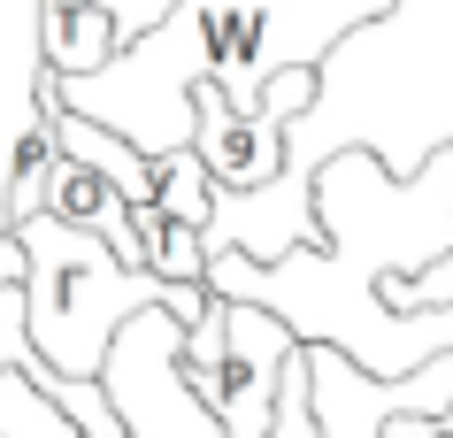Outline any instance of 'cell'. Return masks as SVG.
I'll return each mask as SVG.
<instances>
[{"mask_svg":"<svg viewBox=\"0 0 453 438\" xmlns=\"http://www.w3.org/2000/svg\"><path fill=\"white\" fill-rule=\"evenodd\" d=\"M100 8L116 16V31H123V39H139V31H154V24H162L177 0H100Z\"/></svg>","mask_w":453,"mask_h":438,"instance_id":"cell-9","label":"cell"},{"mask_svg":"<svg viewBox=\"0 0 453 438\" xmlns=\"http://www.w3.org/2000/svg\"><path fill=\"white\" fill-rule=\"evenodd\" d=\"M47 170H54V123H47V108L24 123V139H16V177H8V223H24V216H39V200H47ZM0 223V231H8Z\"/></svg>","mask_w":453,"mask_h":438,"instance_id":"cell-6","label":"cell"},{"mask_svg":"<svg viewBox=\"0 0 453 438\" xmlns=\"http://www.w3.org/2000/svg\"><path fill=\"white\" fill-rule=\"evenodd\" d=\"M8 239L24 246V331L70 385H100L123 323L146 308H162L177 323L208 316V285H162V277L116 262L108 239L62 216H24L8 223Z\"/></svg>","mask_w":453,"mask_h":438,"instance_id":"cell-1","label":"cell"},{"mask_svg":"<svg viewBox=\"0 0 453 438\" xmlns=\"http://www.w3.org/2000/svg\"><path fill=\"white\" fill-rule=\"evenodd\" d=\"M39 47H47V77H93L108 70L131 39L100 0H39Z\"/></svg>","mask_w":453,"mask_h":438,"instance_id":"cell-4","label":"cell"},{"mask_svg":"<svg viewBox=\"0 0 453 438\" xmlns=\"http://www.w3.org/2000/svg\"><path fill=\"white\" fill-rule=\"evenodd\" d=\"M154 208H162V216H177L185 231H200V223H208L215 177L200 170V154H192V146H177V154H162V162H154Z\"/></svg>","mask_w":453,"mask_h":438,"instance_id":"cell-5","label":"cell"},{"mask_svg":"<svg viewBox=\"0 0 453 438\" xmlns=\"http://www.w3.org/2000/svg\"><path fill=\"white\" fill-rule=\"evenodd\" d=\"M0 438H85V431L54 400H39L16 369H0Z\"/></svg>","mask_w":453,"mask_h":438,"instance_id":"cell-7","label":"cell"},{"mask_svg":"<svg viewBox=\"0 0 453 438\" xmlns=\"http://www.w3.org/2000/svg\"><path fill=\"white\" fill-rule=\"evenodd\" d=\"M269 438H323L315 431V346H292L285 377H277V415H269Z\"/></svg>","mask_w":453,"mask_h":438,"instance_id":"cell-8","label":"cell"},{"mask_svg":"<svg viewBox=\"0 0 453 438\" xmlns=\"http://www.w3.org/2000/svg\"><path fill=\"white\" fill-rule=\"evenodd\" d=\"M292 323L254 308V300H215L208 316L185 323V346H177V385L215 415L223 438H269V415H277V377L292 362Z\"/></svg>","mask_w":453,"mask_h":438,"instance_id":"cell-3","label":"cell"},{"mask_svg":"<svg viewBox=\"0 0 453 438\" xmlns=\"http://www.w3.org/2000/svg\"><path fill=\"white\" fill-rule=\"evenodd\" d=\"M315 231L323 254L361 277H423L453 254V146L415 177H392L369 146H338L315 162Z\"/></svg>","mask_w":453,"mask_h":438,"instance_id":"cell-2","label":"cell"},{"mask_svg":"<svg viewBox=\"0 0 453 438\" xmlns=\"http://www.w3.org/2000/svg\"><path fill=\"white\" fill-rule=\"evenodd\" d=\"M0 285H24V246L0 231Z\"/></svg>","mask_w":453,"mask_h":438,"instance_id":"cell-10","label":"cell"}]
</instances>
